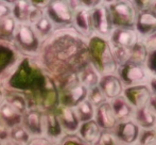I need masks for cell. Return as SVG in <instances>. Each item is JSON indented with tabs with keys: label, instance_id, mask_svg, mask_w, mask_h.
Masks as SVG:
<instances>
[{
	"label": "cell",
	"instance_id": "obj_36",
	"mask_svg": "<svg viewBox=\"0 0 156 145\" xmlns=\"http://www.w3.org/2000/svg\"><path fill=\"white\" fill-rule=\"evenodd\" d=\"M141 41L144 42V46H146V48L148 49L149 52L156 50V32L151 34V35L144 37V39H142Z\"/></svg>",
	"mask_w": 156,
	"mask_h": 145
},
{
	"label": "cell",
	"instance_id": "obj_41",
	"mask_svg": "<svg viewBox=\"0 0 156 145\" xmlns=\"http://www.w3.org/2000/svg\"><path fill=\"white\" fill-rule=\"evenodd\" d=\"M149 87H150L151 92H152V94H155L156 95V77H151L150 81H149L148 83Z\"/></svg>",
	"mask_w": 156,
	"mask_h": 145
},
{
	"label": "cell",
	"instance_id": "obj_15",
	"mask_svg": "<svg viewBox=\"0 0 156 145\" xmlns=\"http://www.w3.org/2000/svg\"><path fill=\"white\" fill-rule=\"evenodd\" d=\"M56 116L62 126L63 130L74 135L80 127V121L76 114V111L72 108H68L65 106H60L56 111Z\"/></svg>",
	"mask_w": 156,
	"mask_h": 145
},
{
	"label": "cell",
	"instance_id": "obj_29",
	"mask_svg": "<svg viewBox=\"0 0 156 145\" xmlns=\"http://www.w3.org/2000/svg\"><path fill=\"white\" fill-rule=\"evenodd\" d=\"M111 49H112V54H113V58L118 67L129 61V49L120 47V46L112 45V44H111Z\"/></svg>",
	"mask_w": 156,
	"mask_h": 145
},
{
	"label": "cell",
	"instance_id": "obj_28",
	"mask_svg": "<svg viewBox=\"0 0 156 145\" xmlns=\"http://www.w3.org/2000/svg\"><path fill=\"white\" fill-rule=\"evenodd\" d=\"M16 20L13 16H8L0 20V39H12L16 29Z\"/></svg>",
	"mask_w": 156,
	"mask_h": 145
},
{
	"label": "cell",
	"instance_id": "obj_42",
	"mask_svg": "<svg viewBox=\"0 0 156 145\" xmlns=\"http://www.w3.org/2000/svg\"><path fill=\"white\" fill-rule=\"evenodd\" d=\"M3 145H21V144L17 143V142H15V141H13V140L10 139V140H6Z\"/></svg>",
	"mask_w": 156,
	"mask_h": 145
},
{
	"label": "cell",
	"instance_id": "obj_44",
	"mask_svg": "<svg viewBox=\"0 0 156 145\" xmlns=\"http://www.w3.org/2000/svg\"><path fill=\"white\" fill-rule=\"evenodd\" d=\"M3 102H4V100H3V93H2L1 89H0V106H1Z\"/></svg>",
	"mask_w": 156,
	"mask_h": 145
},
{
	"label": "cell",
	"instance_id": "obj_45",
	"mask_svg": "<svg viewBox=\"0 0 156 145\" xmlns=\"http://www.w3.org/2000/svg\"><path fill=\"white\" fill-rule=\"evenodd\" d=\"M119 145H125V144H119ZM131 145H138V144L136 143V144H131Z\"/></svg>",
	"mask_w": 156,
	"mask_h": 145
},
{
	"label": "cell",
	"instance_id": "obj_20",
	"mask_svg": "<svg viewBox=\"0 0 156 145\" xmlns=\"http://www.w3.org/2000/svg\"><path fill=\"white\" fill-rule=\"evenodd\" d=\"M63 131L55 113L49 112L43 115V132H46L51 139H58L63 135Z\"/></svg>",
	"mask_w": 156,
	"mask_h": 145
},
{
	"label": "cell",
	"instance_id": "obj_30",
	"mask_svg": "<svg viewBox=\"0 0 156 145\" xmlns=\"http://www.w3.org/2000/svg\"><path fill=\"white\" fill-rule=\"evenodd\" d=\"M87 100L90 102L91 105L97 108V107L101 106L104 102H108L105 97V95L103 94V92L100 90V87L97 85V87H93V89L88 90V94H87Z\"/></svg>",
	"mask_w": 156,
	"mask_h": 145
},
{
	"label": "cell",
	"instance_id": "obj_21",
	"mask_svg": "<svg viewBox=\"0 0 156 145\" xmlns=\"http://www.w3.org/2000/svg\"><path fill=\"white\" fill-rule=\"evenodd\" d=\"M79 81L82 85H84L86 89L90 90L93 87H97L100 81L101 75L97 72L93 65L89 63L85 67H83L80 72H78Z\"/></svg>",
	"mask_w": 156,
	"mask_h": 145
},
{
	"label": "cell",
	"instance_id": "obj_9",
	"mask_svg": "<svg viewBox=\"0 0 156 145\" xmlns=\"http://www.w3.org/2000/svg\"><path fill=\"white\" fill-rule=\"evenodd\" d=\"M134 29L140 39L151 35L156 32V13L151 9L137 12Z\"/></svg>",
	"mask_w": 156,
	"mask_h": 145
},
{
	"label": "cell",
	"instance_id": "obj_39",
	"mask_svg": "<svg viewBox=\"0 0 156 145\" xmlns=\"http://www.w3.org/2000/svg\"><path fill=\"white\" fill-rule=\"evenodd\" d=\"M63 145H88L82 141L78 136L71 135L68 138H66L65 141L63 142Z\"/></svg>",
	"mask_w": 156,
	"mask_h": 145
},
{
	"label": "cell",
	"instance_id": "obj_13",
	"mask_svg": "<svg viewBox=\"0 0 156 145\" xmlns=\"http://www.w3.org/2000/svg\"><path fill=\"white\" fill-rule=\"evenodd\" d=\"M87 94H88V89H86L84 85L79 83V84L62 92V95L60 98L61 106L74 109L81 102L87 99Z\"/></svg>",
	"mask_w": 156,
	"mask_h": 145
},
{
	"label": "cell",
	"instance_id": "obj_17",
	"mask_svg": "<svg viewBox=\"0 0 156 145\" xmlns=\"http://www.w3.org/2000/svg\"><path fill=\"white\" fill-rule=\"evenodd\" d=\"M109 104H111L112 110H113L114 115L117 118L118 123L133 118L135 109L125 100L123 96H119V97L111 100Z\"/></svg>",
	"mask_w": 156,
	"mask_h": 145
},
{
	"label": "cell",
	"instance_id": "obj_5",
	"mask_svg": "<svg viewBox=\"0 0 156 145\" xmlns=\"http://www.w3.org/2000/svg\"><path fill=\"white\" fill-rule=\"evenodd\" d=\"M73 13L68 1H49L46 16L50 19L52 25L66 27L72 25Z\"/></svg>",
	"mask_w": 156,
	"mask_h": 145
},
{
	"label": "cell",
	"instance_id": "obj_10",
	"mask_svg": "<svg viewBox=\"0 0 156 145\" xmlns=\"http://www.w3.org/2000/svg\"><path fill=\"white\" fill-rule=\"evenodd\" d=\"M98 87L103 92L108 102L122 96L124 85L117 74H109L101 76Z\"/></svg>",
	"mask_w": 156,
	"mask_h": 145
},
{
	"label": "cell",
	"instance_id": "obj_6",
	"mask_svg": "<svg viewBox=\"0 0 156 145\" xmlns=\"http://www.w3.org/2000/svg\"><path fill=\"white\" fill-rule=\"evenodd\" d=\"M14 39L18 47L28 52H34L39 45V39L37 37L33 27L29 24H18L14 32Z\"/></svg>",
	"mask_w": 156,
	"mask_h": 145
},
{
	"label": "cell",
	"instance_id": "obj_34",
	"mask_svg": "<svg viewBox=\"0 0 156 145\" xmlns=\"http://www.w3.org/2000/svg\"><path fill=\"white\" fill-rule=\"evenodd\" d=\"M146 66L152 77H156V50L149 52L146 61Z\"/></svg>",
	"mask_w": 156,
	"mask_h": 145
},
{
	"label": "cell",
	"instance_id": "obj_46",
	"mask_svg": "<svg viewBox=\"0 0 156 145\" xmlns=\"http://www.w3.org/2000/svg\"><path fill=\"white\" fill-rule=\"evenodd\" d=\"M155 129H156V127H155Z\"/></svg>",
	"mask_w": 156,
	"mask_h": 145
},
{
	"label": "cell",
	"instance_id": "obj_27",
	"mask_svg": "<svg viewBox=\"0 0 156 145\" xmlns=\"http://www.w3.org/2000/svg\"><path fill=\"white\" fill-rule=\"evenodd\" d=\"M5 102L9 104L13 109L16 110L21 115L27 112V100L23 95L16 93H9L5 97Z\"/></svg>",
	"mask_w": 156,
	"mask_h": 145
},
{
	"label": "cell",
	"instance_id": "obj_43",
	"mask_svg": "<svg viewBox=\"0 0 156 145\" xmlns=\"http://www.w3.org/2000/svg\"><path fill=\"white\" fill-rule=\"evenodd\" d=\"M151 10L156 13V1H151Z\"/></svg>",
	"mask_w": 156,
	"mask_h": 145
},
{
	"label": "cell",
	"instance_id": "obj_23",
	"mask_svg": "<svg viewBox=\"0 0 156 145\" xmlns=\"http://www.w3.org/2000/svg\"><path fill=\"white\" fill-rule=\"evenodd\" d=\"M32 6L30 1H16L13 6V18L19 24H27L29 13L31 10Z\"/></svg>",
	"mask_w": 156,
	"mask_h": 145
},
{
	"label": "cell",
	"instance_id": "obj_19",
	"mask_svg": "<svg viewBox=\"0 0 156 145\" xmlns=\"http://www.w3.org/2000/svg\"><path fill=\"white\" fill-rule=\"evenodd\" d=\"M133 120L140 129H154L156 127V114L149 108L148 105L136 109Z\"/></svg>",
	"mask_w": 156,
	"mask_h": 145
},
{
	"label": "cell",
	"instance_id": "obj_14",
	"mask_svg": "<svg viewBox=\"0 0 156 145\" xmlns=\"http://www.w3.org/2000/svg\"><path fill=\"white\" fill-rule=\"evenodd\" d=\"M72 24L74 25L78 34H80L82 37L89 39L94 35L90 20V10L88 9L80 8L74 11Z\"/></svg>",
	"mask_w": 156,
	"mask_h": 145
},
{
	"label": "cell",
	"instance_id": "obj_24",
	"mask_svg": "<svg viewBox=\"0 0 156 145\" xmlns=\"http://www.w3.org/2000/svg\"><path fill=\"white\" fill-rule=\"evenodd\" d=\"M74 111H76V116H78L80 123H85L94 118V111H96V108L86 99L83 102H81L79 106H76V108H74Z\"/></svg>",
	"mask_w": 156,
	"mask_h": 145
},
{
	"label": "cell",
	"instance_id": "obj_7",
	"mask_svg": "<svg viewBox=\"0 0 156 145\" xmlns=\"http://www.w3.org/2000/svg\"><path fill=\"white\" fill-rule=\"evenodd\" d=\"M140 130L141 129L139 128V126L132 118V120L119 122L112 132L118 140L119 144L131 145L137 143Z\"/></svg>",
	"mask_w": 156,
	"mask_h": 145
},
{
	"label": "cell",
	"instance_id": "obj_40",
	"mask_svg": "<svg viewBox=\"0 0 156 145\" xmlns=\"http://www.w3.org/2000/svg\"><path fill=\"white\" fill-rule=\"evenodd\" d=\"M148 106H149V108L156 114V95L155 94L151 95L150 100H149V102H148Z\"/></svg>",
	"mask_w": 156,
	"mask_h": 145
},
{
	"label": "cell",
	"instance_id": "obj_11",
	"mask_svg": "<svg viewBox=\"0 0 156 145\" xmlns=\"http://www.w3.org/2000/svg\"><path fill=\"white\" fill-rule=\"evenodd\" d=\"M140 39H141L135 31V29H122V28H114L113 32L108 37V41L112 45L120 46L126 49H131Z\"/></svg>",
	"mask_w": 156,
	"mask_h": 145
},
{
	"label": "cell",
	"instance_id": "obj_25",
	"mask_svg": "<svg viewBox=\"0 0 156 145\" xmlns=\"http://www.w3.org/2000/svg\"><path fill=\"white\" fill-rule=\"evenodd\" d=\"M149 51L144 46V42L140 39L137 44L133 46L129 49V61H133L136 63H141L146 64L147 58H148Z\"/></svg>",
	"mask_w": 156,
	"mask_h": 145
},
{
	"label": "cell",
	"instance_id": "obj_18",
	"mask_svg": "<svg viewBox=\"0 0 156 145\" xmlns=\"http://www.w3.org/2000/svg\"><path fill=\"white\" fill-rule=\"evenodd\" d=\"M23 128L29 135H43V114L37 110H31L23 118Z\"/></svg>",
	"mask_w": 156,
	"mask_h": 145
},
{
	"label": "cell",
	"instance_id": "obj_38",
	"mask_svg": "<svg viewBox=\"0 0 156 145\" xmlns=\"http://www.w3.org/2000/svg\"><path fill=\"white\" fill-rule=\"evenodd\" d=\"M11 13H12L11 6L6 2L0 1V20L8 16H11Z\"/></svg>",
	"mask_w": 156,
	"mask_h": 145
},
{
	"label": "cell",
	"instance_id": "obj_32",
	"mask_svg": "<svg viewBox=\"0 0 156 145\" xmlns=\"http://www.w3.org/2000/svg\"><path fill=\"white\" fill-rule=\"evenodd\" d=\"M138 145H156V129H141L137 140Z\"/></svg>",
	"mask_w": 156,
	"mask_h": 145
},
{
	"label": "cell",
	"instance_id": "obj_8",
	"mask_svg": "<svg viewBox=\"0 0 156 145\" xmlns=\"http://www.w3.org/2000/svg\"><path fill=\"white\" fill-rule=\"evenodd\" d=\"M151 95H152V92L148 84L126 87H124L123 94H122L125 100L135 110L147 106Z\"/></svg>",
	"mask_w": 156,
	"mask_h": 145
},
{
	"label": "cell",
	"instance_id": "obj_31",
	"mask_svg": "<svg viewBox=\"0 0 156 145\" xmlns=\"http://www.w3.org/2000/svg\"><path fill=\"white\" fill-rule=\"evenodd\" d=\"M9 136H10L11 140H13V141L17 142V143L21 144V145L28 143V142H29V138H30V135L27 132V130L23 128V126H20V125L11 128V131H10V133H9Z\"/></svg>",
	"mask_w": 156,
	"mask_h": 145
},
{
	"label": "cell",
	"instance_id": "obj_26",
	"mask_svg": "<svg viewBox=\"0 0 156 145\" xmlns=\"http://www.w3.org/2000/svg\"><path fill=\"white\" fill-rule=\"evenodd\" d=\"M33 30L35 31L37 37H47L52 33V30H53V25L50 21V19L46 16V14L37 21L36 24L33 25Z\"/></svg>",
	"mask_w": 156,
	"mask_h": 145
},
{
	"label": "cell",
	"instance_id": "obj_12",
	"mask_svg": "<svg viewBox=\"0 0 156 145\" xmlns=\"http://www.w3.org/2000/svg\"><path fill=\"white\" fill-rule=\"evenodd\" d=\"M94 120L101 128V130L104 131H113L116 125L118 124V121L114 115L109 102H106L101 106L97 107Z\"/></svg>",
	"mask_w": 156,
	"mask_h": 145
},
{
	"label": "cell",
	"instance_id": "obj_4",
	"mask_svg": "<svg viewBox=\"0 0 156 145\" xmlns=\"http://www.w3.org/2000/svg\"><path fill=\"white\" fill-rule=\"evenodd\" d=\"M90 20L94 34L108 39L114 30L106 3H101L90 10Z\"/></svg>",
	"mask_w": 156,
	"mask_h": 145
},
{
	"label": "cell",
	"instance_id": "obj_16",
	"mask_svg": "<svg viewBox=\"0 0 156 145\" xmlns=\"http://www.w3.org/2000/svg\"><path fill=\"white\" fill-rule=\"evenodd\" d=\"M101 132H102V130L98 126V124L94 122V120H91L88 121V122L81 123L80 127L78 129V137L84 143L94 145L98 141Z\"/></svg>",
	"mask_w": 156,
	"mask_h": 145
},
{
	"label": "cell",
	"instance_id": "obj_3",
	"mask_svg": "<svg viewBox=\"0 0 156 145\" xmlns=\"http://www.w3.org/2000/svg\"><path fill=\"white\" fill-rule=\"evenodd\" d=\"M116 74L122 81L124 87L148 84L152 77L147 69L146 64L136 63L133 61H129L125 64L119 66Z\"/></svg>",
	"mask_w": 156,
	"mask_h": 145
},
{
	"label": "cell",
	"instance_id": "obj_37",
	"mask_svg": "<svg viewBox=\"0 0 156 145\" xmlns=\"http://www.w3.org/2000/svg\"><path fill=\"white\" fill-rule=\"evenodd\" d=\"M131 3L136 12L151 9V1H149V0H136V1H131Z\"/></svg>",
	"mask_w": 156,
	"mask_h": 145
},
{
	"label": "cell",
	"instance_id": "obj_1",
	"mask_svg": "<svg viewBox=\"0 0 156 145\" xmlns=\"http://www.w3.org/2000/svg\"><path fill=\"white\" fill-rule=\"evenodd\" d=\"M87 48L90 64L101 76L117 72L118 66L113 58L108 39L94 34L87 42Z\"/></svg>",
	"mask_w": 156,
	"mask_h": 145
},
{
	"label": "cell",
	"instance_id": "obj_33",
	"mask_svg": "<svg viewBox=\"0 0 156 145\" xmlns=\"http://www.w3.org/2000/svg\"><path fill=\"white\" fill-rule=\"evenodd\" d=\"M94 145H119V142H118V140L116 139V137L112 131L102 130L98 141Z\"/></svg>",
	"mask_w": 156,
	"mask_h": 145
},
{
	"label": "cell",
	"instance_id": "obj_2",
	"mask_svg": "<svg viewBox=\"0 0 156 145\" xmlns=\"http://www.w3.org/2000/svg\"><path fill=\"white\" fill-rule=\"evenodd\" d=\"M106 6L108 9L114 28L134 29L137 12L132 6L131 1H111L106 3Z\"/></svg>",
	"mask_w": 156,
	"mask_h": 145
},
{
	"label": "cell",
	"instance_id": "obj_35",
	"mask_svg": "<svg viewBox=\"0 0 156 145\" xmlns=\"http://www.w3.org/2000/svg\"><path fill=\"white\" fill-rule=\"evenodd\" d=\"M44 12L43 10H39V9H36V8H31L30 10V13H29V17H28V23L29 25L33 26L34 24H36L41 17L44 16Z\"/></svg>",
	"mask_w": 156,
	"mask_h": 145
},
{
	"label": "cell",
	"instance_id": "obj_22",
	"mask_svg": "<svg viewBox=\"0 0 156 145\" xmlns=\"http://www.w3.org/2000/svg\"><path fill=\"white\" fill-rule=\"evenodd\" d=\"M0 120L5 127L13 128L20 124L23 121V115L4 102L0 106Z\"/></svg>",
	"mask_w": 156,
	"mask_h": 145
}]
</instances>
